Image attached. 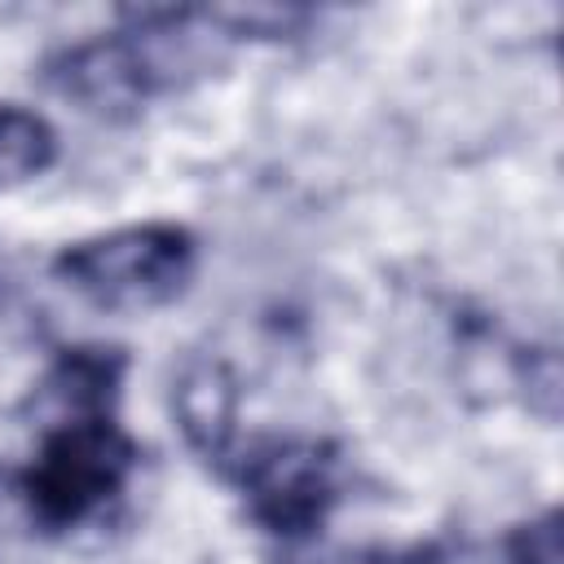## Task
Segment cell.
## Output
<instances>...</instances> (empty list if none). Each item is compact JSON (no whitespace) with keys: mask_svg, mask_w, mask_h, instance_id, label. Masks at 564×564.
Returning <instances> with one entry per match:
<instances>
[{"mask_svg":"<svg viewBox=\"0 0 564 564\" xmlns=\"http://www.w3.org/2000/svg\"><path fill=\"white\" fill-rule=\"evenodd\" d=\"M141 449L101 414H57L40 436V454L22 471H4V494L13 502V524L31 533H66L97 511H106L128 485Z\"/></svg>","mask_w":564,"mask_h":564,"instance_id":"6da1fadb","label":"cell"},{"mask_svg":"<svg viewBox=\"0 0 564 564\" xmlns=\"http://www.w3.org/2000/svg\"><path fill=\"white\" fill-rule=\"evenodd\" d=\"M53 273L106 313H145L172 304L194 278V238L181 225L150 220L79 238L53 256Z\"/></svg>","mask_w":564,"mask_h":564,"instance_id":"7a4b0ae2","label":"cell"},{"mask_svg":"<svg viewBox=\"0 0 564 564\" xmlns=\"http://www.w3.org/2000/svg\"><path fill=\"white\" fill-rule=\"evenodd\" d=\"M234 480L260 529L304 542L339 502V449L322 436H269L234 458Z\"/></svg>","mask_w":564,"mask_h":564,"instance_id":"3957f363","label":"cell"},{"mask_svg":"<svg viewBox=\"0 0 564 564\" xmlns=\"http://www.w3.org/2000/svg\"><path fill=\"white\" fill-rule=\"evenodd\" d=\"M176 419L185 427V441L216 467H225V454L234 445V414H238V388L225 361H194L176 379L172 392Z\"/></svg>","mask_w":564,"mask_h":564,"instance_id":"277c9868","label":"cell"},{"mask_svg":"<svg viewBox=\"0 0 564 564\" xmlns=\"http://www.w3.org/2000/svg\"><path fill=\"white\" fill-rule=\"evenodd\" d=\"M57 159V132L44 115L22 106H0V189L26 185L31 176L48 172Z\"/></svg>","mask_w":564,"mask_h":564,"instance_id":"5b68a950","label":"cell"},{"mask_svg":"<svg viewBox=\"0 0 564 564\" xmlns=\"http://www.w3.org/2000/svg\"><path fill=\"white\" fill-rule=\"evenodd\" d=\"M441 546H304L286 542L273 564H436Z\"/></svg>","mask_w":564,"mask_h":564,"instance_id":"8992f818","label":"cell"},{"mask_svg":"<svg viewBox=\"0 0 564 564\" xmlns=\"http://www.w3.org/2000/svg\"><path fill=\"white\" fill-rule=\"evenodd\" d=\"M507 564H560V511H542L524 524H516L502 542Z\"/></svg>","mask_w":564,"mask_h":564,"instance_id":"52a82bcc","label":"cell"},{"mask_svg":"<svg viewBox=\"0 0 564 564\" xmlns=\"http://www.w3.org/2000/svg\"><path fill=\"white\" fill-rule=\"evenodd\" d=\"M520 379L529 388V405L546 423H555V414H560V357L551 348H529V357L520 361Z\"/></svg>","mask_w":564,"mask_h":564,"instance_id":"ba28073f","label":"cell"}]
</instances>
